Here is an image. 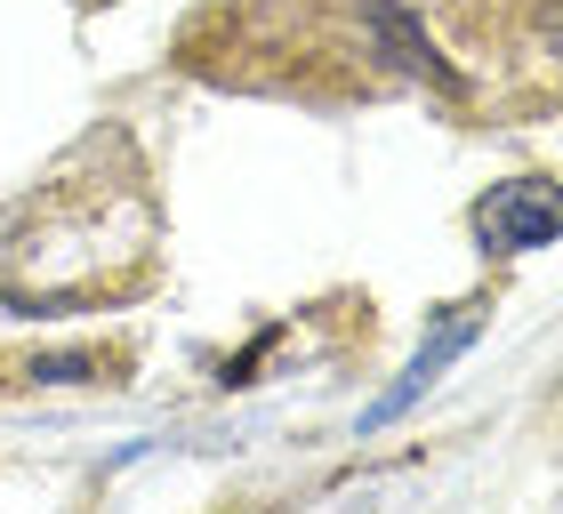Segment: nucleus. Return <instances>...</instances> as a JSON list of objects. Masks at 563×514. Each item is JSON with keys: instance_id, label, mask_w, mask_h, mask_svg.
<instances>
[{"instance_id": "nucleus-1", "label": "nucleus", "mask_w": 563, "mask_h": 514, "mask_svg": "<svg viewBox=\"0 0 563 514\" xmlns=\"http://www.w3.org/2000/svg\"><path fill=\"white\" fill-rule=\"evenodd\" d=\"M475 234L483 249L516 257V249H548L563 234V186H548V177H516V186H492L475 201Z\"/></svg>"}]
</instances>
